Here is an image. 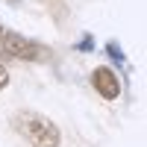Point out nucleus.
I'll return each instance as SVG.
<instances>
[{
	"label": "nucleus",
	"instance_id": "obj_1",
	"mask_svg": "<svg viewBox=\"0 0 147 147\" xmlns=\"http://www.w3.org/2000/svg\"><path fill=\"white\" fill-rule=\"evenodd\" d=\"M21 129L30 138L32 147H59V129L41 115H24L21 118Z\"/></svg>",
	"mask_w": 147,
	"mask_h": 147
},
{
	"label": "nucleus",
	"instance_id": "obj_2",
	"mask_svg": "<svg viewBox=\"0 0 147 147\" xmlns=\"http://www.w3.org/2000/svg\"><path fill=\"white\" fill-rule=\"evenodd\" d=\"M0 53H6V56H15V59H41L44 50L35 41H27L24 35L18 32H3L0 35Z\"/></svg>",
	"mask_w": 147,
	"mask_h": 147
},
{
	"label": "nucleus",
	"instance_id": "obj_3",
	"mask_svg": "<svg viewBox=\"0 0 147 147\" xmlns=\"http://www.w3.org/2000/svg\"><path fill=\"white\" fill-rule=\"evenodd\" d=\"M91 82H94V88L100 91L106 100H115L118 91H121V85H118V80H115V74L109 71V68H97V71L91 74Z\"/></svg>",
	"mask_w": 147,
	"mask_h": 147
},
{
	"label": "nucleus",
	"instance_id": "obj_4",
	"mask_svg": "<svg viewBox=\"0 0 147 147\" xmlns=\"http://www.w3.org/2000/svg\"><path fill=\"white\" fill-rule=\"evenodd\" d=\"M106 53L115 59V65H124V53H121V47H118L115 41H109V44H106Z\"/></svg>",
	"mask_w": 147,
	"mask_h": 147
},
{
	"label": "nucleus",
	"instance_id": "obj_5",
	"mask_svg": "<svg viewBox=\"0 0 147 147\" xmlns=\"http://www.w3.org/2000/svg\"><path fill=\"white\" fill-rule=\"evenodd\" d=\"M77 47H80L82 53H88V50H94V38H91V35H82V41H80Z\"/></svg>",
	"mask_w": 147,
	"mask_h": 147
},
{
	"label": "nucleus",
	"instance_id": "obj_6",
	"mask_svg": "<svg viewBox=\"0 0 147 147\" xmlns=\"http://www.w3.org/2000/svg\"><path fill=\"white\" fill-rule=\"evenodd\" d=\"M6 82H9V71H6L3 65H0V91L6 88Z\"/></svg>",
	"mask_w": 147,
	"mask_h": 147
},
{
	"label": "nucleus",
	"instance_id": "obj_7",
	"mask_svg": "<svg viewBox=\"0 0 147 147\" xmlns=\"http://www.w3.org/2000/svg\"><path fill=\"white\" fill-rule=\"evenodd\" d=\"M0 35H3V27H0Z\"/></svg>",
	"mask_w": 147,
	"mask_h": 147
}]
</instances>
